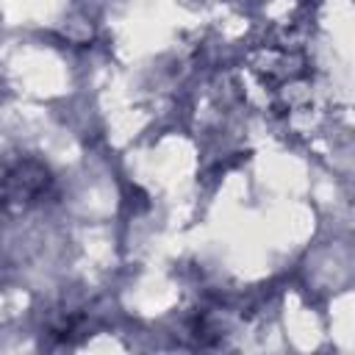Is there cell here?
I'll return each mask as SVG.
<instances>
[{
  "label": "cell",
  "mask_w": 355,
  "mask_h": 355,
  "mask_svg": "<svg viewBox=\"0 0 355 355\" xmlns=\"http://www.w3.org/2000/svg\"><path fill=\"white\" fill-rule=\"evenodd\" d=\"M6 178H0V200L6 202V197L11 200H28L36 197L44 186H47V172L36 164H19L11 169H0Z\"/></svg>",
  "instance_id": "cell-1"
}]
</instances>
